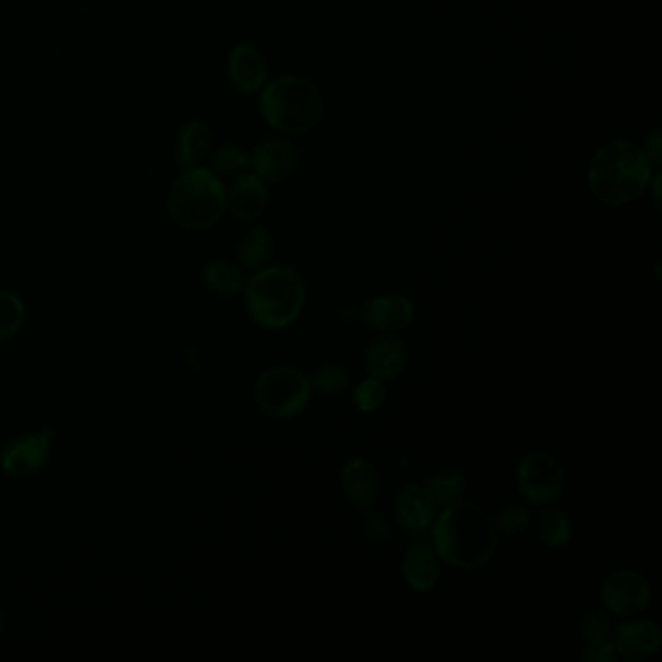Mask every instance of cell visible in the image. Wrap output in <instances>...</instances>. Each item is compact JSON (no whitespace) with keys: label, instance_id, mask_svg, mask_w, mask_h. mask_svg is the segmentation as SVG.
I'll list each match as a JSON object with an SVG mask.
<instances>
[{"label":"cell","instance_id":"obj_1","mask_svg":"<svg viewBox=\"0 0 662 662\" xmlns=\"http://www.w3.org/2000/svg\"><path fill=\"white\" fill-rule=\"evenodd\" d=\"M432 548L439 560L451 568L474 571L494 560L499 545L494 519L474 504L443 507L442 515L432 525Z\"/></svg>","mask_w":662,"mask_h":662},{"label":"cell","instance_id":"obj_2","mask_svg":"<svg viewBox=\"0 0 662 662\" xmlns=\"http://www.w3.org/2000/svg\"><path fill=\"white\" fill-rule=\"evenodd\" d=\"M653 174V164L635 144L614 141L602 146L589 166V189L592 197L607 206H622L638 200L645 193Z\"/></svg>","mask_w":662,"mask_h":662},{"label":"cell","instance_id":"obj_3","mask_svg":"<svg viewBox=\"0 0 662 662\" xmlns=\"http://www.w3.org/2000/svg\"><path fill=\"white\" fill-rule=\"evenodd\" d=\"M244 292L252 321L269 331H282L296 323L308 300L300 275L282 265L259 270Z\"/></svg>","mask_w":662,"mask_h":662},{"label":"cell","instance_id":"obj_4","mask_svg":"<svg viewBox=\"0 0 662 662\" xmlns=\"http://www.w3.org/2000/svg\"><path fill=\"white\" fill-rule=\"evenodd\" d=\"M262 117L286 135H301L323 117V95L311 80L280 76L260 95Z\"/></svg>","mask_w":662,"mask_h":662},{"label":"cell","instance_id":"obj_5","mask_svg":"<svg viewBox=\"0 0 662 662\" xmlns=\"http://www.w3.org/2000/svg\"><path fill=\"white\" fill-rule=\"evenodd\" d=\"M167 208L183 228L203 231L220 221L228 208V193L218 175L203 167H189L172 185Z\"/></svg>","mask_w":662,"mask_h":662},{"label":"cell","instance_id":"obj_6","mask_svg":"<svg viewBox=\"0 0 662 662\" xmlns=\"http://www.w3.org/2000/svg\"><path fill=\"white\" fill-rule=\"evenodd\" d=\"M311 381L292 365H278L265 371L255 385L260 408L275 418H296L311 401Z\"/></svg>","mask_w":662,"mask_h":662},{"label":"cell","instance_id":"obj_7","mask_svg":"<svg viewBox=\"0 0 662 662\" xmlns=\"http://www.w3.org/2000/svg\"><path fill=\"white\" fill-rule=\"evenodd\" d=\"M517 489L519 496L530 505L545 507L563 494L566 489V470L558 458L545 451H530L520 458L517 470Z\"/></svg>","mask_w":662,"mask_h":662},{"label":"cell","instance_id":"obj_8","mask_svg":"<svg viewBox=\"0 0 662 662\" xmlns=\"http://www.w3.org/2000/svg\"><path fill=\"white\" fill-rule=\"evenodd\" d=\"M599 599L610 614L631 618L645 612L653 591L645 576L631 569L614 571L600 585Z\"/></svg>","mask_w":662,"mask_h":662},{"label":"cell","instance_id":"obj_9","mask_svg":"<svg viewBox=\"0 0 662 662\" xmlns=\"http://www.w3.org/2000/svg\"><path fill=\"white\" fill-rule=\"evenodd\" d=\"M662 633L659 623L647 618L623 622L612 631L616 656L625 661H645L661 649Z\"/></svg>","mask_w":662,"mask_h":662},{"label":"cell","instance_id":"obj_10","mask_svg":"<svg viewBox=\"0 0 662 662\" xmlns=\"http://www.w3.org/2000/svg\"><path fill=\"white\" fill-rule=\"evenodd\" d=\"M53 432L45 427L40 434L25 435L17 442H10L2 451L0 465L10 476H32L43 468L51 453Z\"/></svg>","mask_w":662,"mask_h":662},{"label":"cell","instance_id":"obj_11","mask_svg":"<svg viewBox=\"0 0 662 662\" xmlns=\"http://www.w3.org/2000/svg\"><path fill=\"white\" fill-rule=\"evenodd\" d=\"M435 509L437 505L424 484H406L394 501L396 519L412 535H424L432 528Z\"/></svg>","mask_w":662,"mask_h":662},{"label":"cell","instance_id":"obj_12","mask_svg":"<svg viewBox=\"0 0 662 662\" xmlns=\"http://www.w3.org/2000/svg\"><path fill=\"white\" fill-rule=\"evenodd\" d=\"M344 496L350 504L360 509H370L371 505L377 501L381 478L375 465L363 457H354L348 461L342 474H340Z\"/></svg>","mask_w":662,"mask_h":662},{"label":"cell","instance_id":"obj_13","mask_svg":"<svg viewBox=\"0 0 662 662\" xmlns=\"http://www.w3.org/2000/svg\"><path fill=\"white\" fill-rule=\"evenodd\" d=\"M414 319V306L403 296H379L362 309V321L373 331L393 332L408 327Z\"/></svg>","mask_w":662,"mask_h":662},{"label":"cell","instance_id":"obj_14","mask_svg":"<svg viewBox=\"0 0 662 662\" xmlns=\"http://www.w3.org/2000/svg\"><path fill=\"white\" fill-rule=\"evenodd\" d=\"M298 151L288 141H269L262 144L252 156V169L262 182H286L298 167Z\"/></svg>","mask_w":662,"mask_h":662},{"label":"cell","instance_id":"obj_15","mask_svg":"<svg viewBox=\"0 0 662 662\" xmlns=\"http://www.w3.org/2000/svg\"><path fill=\"white\" fill-rule=\"evenodd\" d=\"M404 365H406V346L403 340L391 332L371 340L370 346L365 348V368L370 371L371 377L389 381L396 377L404 370Z\"/></svg>","mask_w":662,"mask_h":662},{"label":"cell","instance_id":"obj_16","mask_svg":"<svg viewBox=\"0 0 662 662\" xmlns=\"http://www.w3.org/2000/svg\"><path fill=\"white\" fill-rule=\"evenodd\" d=\"M267 205H269V190L257 175H241L229 189L228 208L237 220H257L267 210Z\"/></svg>","mask_w":662,"mask_h":662},{"label":"cell","instance_id":"obj_17","mask_svg":"<svg viewBox=\"0 0 662 662\" xmlns=\"http://www.w3.org/2000/svg\"><path fill=\"white\" fill-rule=\"evenodd\" d=\"M229 79L231 84L241 92V94H255L259 92L265 80H267V63L265 56L260 55L257 49L247 43L237 45L228 63Z\"/></svg>","mask_w":662,"mask_h":662},{"label":"cell","instance_id":"obj_18","mask_svg":"<svg viewBox=\"0 0 662 662\" xmlns=\"http://www.w3.org/2000/svg\"><path fill=\"white\" fill-rule=\"evenodd\" d=\"M404 583L408 589L420 594H426L435 589L439 581V558L430 545L412 546L403 561Z\"/></svg>","mask_w":662,"mask_h":662},{"label":"cell","instance_id":"obj_19","mask_svg":"<svg viewBox=\"0 0 662 662\" xmlns=\"http://www.w3.org/2000/svg\"><path fill=\"white\" fill-rule=\"evenodd\" d=\"M214 136L213 131L200 123V121H190L183 126L182 133L177 136V162L179 166L197 167L203 159L208 158L213 151Z\"/></svg>","mask_w":662,"mask_h":662},{"label":"cell","instance_id":"obj_20","mask_svg":"<svg viewBox=\"0 0 662 662\" xmlns=\"http://www.w3.org/2000/svg\"><path fill=\"white\" fill-rule=\"evenodd\" d=\"M538 538L548 548H561L573 538V520L558 507H545L538 513Z\"/></svg>","mask_w":662,"mask_h":662},{"label":"cell","instance_id":"obj_21","mask_svg":"<svg viewBox=\"0 0 662 662\" xmlns=\"http://www.w3.org/2000/svg\"><path fill=\"white\" fill-rule=\"evenodd\" d=\"M272 249H275V239L270 236L269 229L255 228L239 244L237 257L245 269L257 270L269 262Z\"/></svg>","mask_w":662,"mask_h":662},{"label":"cell","instance_id":"obj_22","mask_svg":"<svg viewBox=\"0 0 662 662\" xmlns=\"http://www.w3.org/2000/svg\"><path fill=\"white\" fill-rule=\"evenodd\" d=\"M205 285L220 296H237V293L244 292L247 280H245L244 270L239 267L226 262V260H218V262H210L206 267Z\"/></svg>","mask_w":662,"mask_h":662},{"label":"cell","instance_id":"obj_23","mask_svg":"<svg viewBox=\"0 0 662 662\" xmlns=\"http://www.w3.org/2000/svg\"><path fill=\"white\" fill-rule=\"evenodd\" d=\"M424 486L437 507H449L461 501V497L465 494L466 480L465 476L458 473L437 474Z\"/></svg>","mask_w":662,"mask_h":662},{"label":"cell","instance_id":"obj_24","mask_svg":"<svg viewBox=\"0 0 662 662\" xmlns=\"http://www.w3.org/2000/svg\"><path fill=\"white\" fill-rule=\"evenodd\" d=\"M579 633L585 639V645H594V643H607L612 641V623L607 610L591 608L579 618Z\"/></svg>","mask_w":662,"mask_h":662},{"label":"cell","instance_id":"obj_25","mask_svg":"<svg viewBox=\"0 0 662 662\" xmlns=\"http://www.w3.org/2000/svg\"><path fill=\"white\" fill-rule=\"evenodd\" d=\"M311 381V391L323 396H337L344 393L350 383V373L346 368L337 365V363H327L321 370L316 371V375L309 379Z\"/></svg>","mask_w":662,"mask_h":662},{"label":"cell","instance_id":"obj_26","mask_svg":"<svg viewBox=\"0 0 662 662\" xmlns=\"http://www.w3.org/2000/svg\"><path fill=\"white\" fill-rule=\"evenodd\" d=\"M25 308L17 293L0 292V342L10 339L22 327Z\"/></svg>","mask_w":662,"mask_h":662},{"label":"cell","instance_id":"obj_27","mask_svg":"<svg viewBox=\"0 0 662 662\" xmlns=\"http://www.w3.org/2000/svg\"><path fill=\"white\" fill-rule=\"evenodd\" d=\"M386 389L383 381L377 377H365L355 385L354 389V404L358 411L363 414H370L381 408V404L385 403Z\"/></svg>","mask_w":662,"mask_h":662},{"label":"cell","instance_id":"obj_28","mask_svg":"<svg viewBox=\"0 0 662 662\" xmlns=\"http://www.w3.org/2000/svg\"><path fill=\"white\" fill-rule=\"evenodd\" d=\"M530 520H532V517H530L527 507L511 504L499 509L496 519H494V525H496L497 532L507 535V537H515V535H519L525 528H528Z\"/></svg>","mask_w":662,"mask_h":662},{"label":"cell","instance_id":"obj_29","mask_svg":"<svg viewBox=\"0 0 662 662\" xmlns=\"http://www.w3.org/2000/svg\"><path fill=\"white\" fill-rule=\"evenodd\" d=\"M214 166L218 167L224 174H239L245 167L249 166V156L247 152L236 146H224L216 152L214 156Z\"/></svg>","mask_w":662,"mask_h":662},{"label":"cell","instance_id":"obj_30","mask_svg":"<svg viewBox=\"0 0 662 662\" xmlns=\"http://www.w3.org/2000/svg\"><path fill=\"white\" fill-rule=\"evenodd\" d=\"M363 530H365V537L379 545L386 542L391 537V528L386 525L385 517L379 515L377 511H368V515L363 517Z\"/></svg>","mask_w":662,"mask_h":662},{"label":"cell","instance_id":"obj_31","mask_svg":"<svg viewBox=\"0 0 662 662\" xmlns=\"http://www.w3.org/2000/svg\"><path fill=\"white\" fill-rule=\"evenodd\" d=\"M579 659L585 662H614L616 651L612 641L607 643H594V645H585Z\"/></svg>","mask_w":662,"mask_h":662},{"label":"cell","instance_id":"obj_32","mask_svg":"<svg viewBox=\"0 0 662 662\" xmlns=\"http://www.w3.org/2000/svg\"><path fill=\"white\" fill-rule=\"evenodd\" d=\"M647 156L649 159H653L654 164H661L662 162V136L659 128H654L653 133L647 138Z\"/></svg>","mask_w":662,"mask_h":662},{"label":"cell","instance_id":"obj_33","mask_svg":"<svg viewBox=\"0 0 662 662\" xmlns=\"http://www.w3.org/2000/svg\"><path fill=\"white\" fill-rule=\"evenodd\" d=\"M0 625H2V618H0Z\"/></svg>","mask_w":662,"mask_h":662}]
</instances>
